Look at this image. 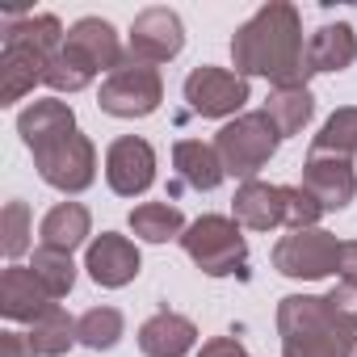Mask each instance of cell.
<instances>
[{"mask_svg": "<svg viewBox=\"0 0 357 357\" xmlns=\"http://www.w3.org/2000/svg\"><path fill=\"white\" fill-rule=\"evenodd\" d=\"M130 231L147 244H164L172 236H185V215L168 202H143L130 211Z\"/></svg>", "mask_w": 357, "mask_h": 357, "instance_id": "cell-23", "label": "cell"}, {"mask_svg": "<svg viewBox=\"0 0 357 357\" xmlns=\"http://www.w3.org/2000/svg\"><path fill=\"white\" fill-rule=\"evenodd\" d=\"M185 101H190V109L202 114V118H227V114L244 109V101H248V80L236 76V72H227V68L202 63V68H194V72L185 76Z\"/></svg>", "mask_w": 357, "mask_h": 357, "instance_id": "cell-10", "label": "cell"}, {"mask_svg": "<svg viewBox=\"0 0 357 357\" xmlns=\"http://www.w3.org/2000/svg\"><path fill=\"white\" fill-rule=\"evenodd\" d=\"M89 223L93 219H89V211L80 202H59L55 211H47V219L38 227L43 248H55V252H68L72 257V248H80L89 240Z\"/></svg>", "mask_w": 357, "mask_h": 357, "instance_id": "cell-20", "label": "cell"}, {"mask_svg": "<svg viewBox=\"0 0 357 357\" xmlns=\"http://www.w3.org/2000/svg\"><path fill=\"white\" fill-rule=\"evenodd\" d=\"M55 298L38 286V278L30 273V265H9L0 278V311L17 324H34Z\"/></svg>", "mask_w": 357, "mask_h": 357, "instance_id": "cell-16", "label": "cell"}, {"mask_svg": "<svg viewBox=\"0 0 357 357\" xmlns=\"http://www.w3.org/2000/svg\"><path fill=\"white\" fill-rule=\"evenodd\" d=\"M311 155H357V109H336L311 143Z\"/></svg>", "mask_w": 357, "mask_h": 357, "instance_id": "cell-25", "label": "cell"}, {"mask_svg": "<svg viewBox=\"0 0 357 357\" xmlns=\"http://www.w3.org/2000/svg\"><path fill=\"white\" fill-rule=\"evenodd\" d=\"M17 130L26 139V147L34 151V164L43 172V181L63 190V194H80L93 185L97 176V151L93 143L76 130V114L68 101H34L22 118Z\"/></svg>", "mask_w": 357, "mask_h": 357, "instance_id": "cell-1", "label": "cell"}, {"mask_svg": "<svg viewBox=\"0 0 357 357\" xmlns=\"http://www.w3.org/2000/svg\"><path fill=\"white\" fill-rule=\"evenodd\" d=\"M236 223L252 227V231H269V227H286V206H282V185H265V181H244L236 190Z\"/></svg>", "mask_w": 357, "mask_h": 357, "instance_id": "cell-17", "label": "cell"}, {"mask_svg": "<svg viewBox=\"0 0 357 357\" xmlns=\"http://www.w3.org/2000/svg\"><path fill=\"white\" fill-rule=\"evenodd\" d=\"M72 340H80V336H76V319H72L59 303H51V307L30 324V344L38 349V357H59V353L72 349Z\"/></svg>", "mask_w": 357, "mask_h": 357, "instance_id": "cell-22", "label": "cell"}, {"mask_svg": "<svg viewBox=\"0 0 357 357\" xmlns=\"http://www.w3.org/2000/svg\"><path fill=\"white\" fill-rule=\"evenodd\" d=\"M185 47V30H181V17L172 9H143L130 26V59L139 63H168L176 59Z\"/></svg>", "mask_w": 357, "mask_h": 357, "instance_id": "cell-12", "label": "cell"}, {"mask_svg": "<svg viewBox=\"0 0 357 357\" xmlns=\"http://www.w3.org/2000/svg\"><path fill=\"white\" fill-rule=\"evenodd\" d=\"M30 273L38 278V286H43L51 298H63V294H72V286H76V265H72V257H68V252H55V248H34Z\"/></svg>", "mask_w": 357, "mask_h": 357, "instance_id": "cell-24", "label": "cell"}, {"mask_svg": "<svg viewBox=\"0 0 357 357\" xmlns=\"http://www.w3.org/2000/svg\"><path fill=\"white\" fill-rule=\"evenodd\" d=\"M122 311L118 307H93V311H84L80 319H76V336H80V344H89V349H114L118 340H122Z\"/></svg>", "mask_w": 357, "mask_h": 357, "instance_id": "cell-26", "label": "cell"}, {"mask_svg": "<svg viewBox=\"0 0 357 357\" xmlns=\"http://www.w3.org/2000/svg\"><path fill=\"white\" fill-rule=\"evenodd\" d=\"M236 76H269L273 89L303 84L307 72V47H303V22L294 5H265L257 17H248L231 38Z\"/></svg>", "mask_w": 357, "mask_h": 357, "instance_id": "cell-2", "label": "cell"}, {"mask_svg": "<svg viewBox=\"0 0 357 357\" xmlns=\"http://www.w3.org/2000/svg\"><path fill=\"white\" fill-rule=\"evenodd\" d=\"M198 340V328L194 319L176 315V311H155L143 328H139V349L143 357H185Z\"/></svg>", "mask_w": 357, "mask_h": 357, "instance_id": "cell-15", "label": "cell"}, {"mask_svg": "<svg viewBox=\"0 0 357 357\" xmlns=\"http://www.w3.org/2000/svg\"><path fill=\"white\" fill-rule=\"evenodd\" d=\"M303 190L319 202V211H344L353 202V190H357L353 164L340 160V155H307Z\"/></svg>", "mask_w": 357, "mask_h": 357, "instance_id": "cell-13", "label": "cell"}, {"mask_svg": "<svg viewBox=\"0 0 357 357\" xmlns=\"http://www.w3.org/2000/svg\"><path fill=\"white\" fill-rule=\"evenodd\" d=\"M198 357H248V349L236 340V336H215V340H206L202 344V353Z\"/></svg>", "mask_w": 357, "mask_h": 357, "instance_id": "cell-31", "label": "cell"}, {"mask_svg": "<svg viewBox=\"0 0 357 357\" xmlns=\"http://www.w3.org/2000/svg\"><path fill=\"white\" fill-rule=\"evenodd\" d=\"M105 181L122 198L147 194L151 181H155V151H151V143L147 139H135V135L114 139L109 151H105Z\"/></svg>", "mask_w": 357, "mask_h": 357, "instance_id": "cell-11", "label": "cell"}, {"mask_svg": "<svg viewBox=\"0 0 357 357\" xmlns=\"http://www.w3.org/2000/svg\"><path fill=\"white\" fill-rule=\"evenodd\" d=\"M160 101H164L160 72H155L151 63L130 59V55L105 76L101 97H97V105H101L105 114H114V118H147V114L160 109Z\"/></svg>", "mask_w": 357, "mask_h": 357, "instance_id": "cell-8", "label": "cell"}, {"mask_svg": "<svg viewBox=\"0 0 357 357\" xmlns=\"http://www.w3.org/2000/svg\"><path fill=\"white\" fill-rule=\"evenodd\" d=\"M336 273H340V282L357 286V240H344V244H340V261H336Z\"/></svg>", "mask_w": 357, "mask_h": 357, "instance_id": "cell-32", "label": "cell"}, {"mask_svg": "<svg viewBox=\"0 0 357 357\" xmlns=\"http://www.w3.org/2000/svg\"><path fill=\"white\" fill-rule=\"evenodd\" d=\"M282 357H353V332L328 294H286L278 303Z\"/></svg>", "mask_w": 357, "mask_h": 357, "instance_id": "cell-4", "label": "cell"}, {"mask_svg": "<svg viewBox=\"0 0 357 357\" xmlns=\"http://www.w3.org/2000/svg\"><path fill=\"white\" fill-rule=\"evenodd\" d=\"M278 126L265 118V109L261 114H240V118H231L223 130H219V139H215V151H219V160H223V168H227V176H240V181H257V172L273 160V151H278Z\"/></svg>", "mask_w": 357, "mask_h": 357, "instance_id": "cell-7", "label": "cell"}, {"mask_svg": "<svg viewBox=\"0 0 357 357\" xmlns=\"http://www.w3.org/2000/svg\"><path fill=\"white\" fill-rule=\"evenodd\" d=\"M0 236H5V240H0V248H5V257L9 261H17L26 248H30V206L26 202H9L5 206V215H0Z\"/></svg>", "mask_w": 357, "mask_h": 357, "instance_id": "cell-27", "label": "cell"}, {"mask_svg": "<svg viewBox=\"0 0 357 357\" xmlns=\"http://www.w3.org/2000/svg\"><path fill=\"white\" fill-rule=\"evenodd\" d=\"M336 261H340V240L324 227L290 231L273 248V269L286 273V278H311L315 282V278L336 273Z\"/></svg>", "mask_w": 357, "mask_h": 357, "instance_id": "cell-9", "label": "cell"}, {"mask_svg": "<svg viewBox=\"0 0 357 357\" xmlns=\"http://www.w3.org/2000/svg\"><path fill=\"white\" fill-rule=\"evenodd\" d=\"M357 59V38L353 26H319L307 43V72H344Z\"/></svg>", "mask_w": 357, "mask_h": 357, "instance_id": "cell-19", "label": "cell"}, {"mask_svg": "<svg viewBox=\"0 0 357 357\" xmlns=\"http://www.w3.org/2000/svg\"><path fill=\"white\" fill-rule=\"evenodd\" d=\"M328 303L336 307V315L349 324V328H357V286H349V282H340L332 294H328Z\"/></svg>", "mask_w": 357, "mask_h": 357, "instance_id": "cell-29", "label": "cell"}, {"mask_svg": "<svg viewBox=\"0 0 357 357\" xmlns=\"http://www.w3.org/2000/svg\"><path fill=\"white\" fill-rule=\"evenodd\" d=\"M63 26L51 13H30V17H13L9 13V30H5V51H0V105L22 101L43 76L51 55L63 47Z\"/></svg>", "mask_w": 357, "mask_h": 357, "instance_id": "cell-3", "label": "cell"}, {"mask_svg": "<svg viewBox=\"0 0 357 357\" xmlns=\"http://www.w3.org/2000/svg\"><path fill=\"white\" fill-rule=\"evenodd\" d=\"M172 164H176V176L190 190H219L223 176H227L215 143H202V139H181L172 147Z\"/></svg>", "mask_w": 357, "mask_h": 357, "instance_id": "cell-18", "label": "cell"}, {"mask_svg": "<svg viewBox=\"0 0 357 357\" xmlns=\"http://www.w3.org/2000/svg\"><path fill=\"white\" fill-rule=\"evenodd\" d=\"M181 248L190 252V261L206 273V278H227V273H244L248 265V244L240 236L236 219L223 215H202L185 227Z\"/></svg>", "mask_w": 357, "mask_h": 357, "instance_id": "cell-6", "label": "cell"}, {"mask_svg": "<svg viewBox=\"0 0 357 357\" xmlns=\"http://www.w3.org/2000/svg\"><path fill=\"white\" fill-rule=\"evenodd\" d=\"M84 269H89V278H93L97 286L118 290V286H126V282L139 278V248H135L126 236L105 231V236H97V240L89 244Z\"/></svg>", "mask_w": 357, "mask_h": 357, "instance_id": "cell-14", "label": "cell"}, {"mask_svg": "<svg viewBox=\"0 0 357 357\" xmlns=\"http://www.w3.org/2000/svg\"><path fill=\"white\" fill-rule=\"evenodd\" d=\"M122 59H126V55H122V47H118L114 26L101 22V17H84V22H76V26L68 30L63 47L51 55L43 84H51L55 93H80V89L93 84L97 72H114Z\"/></svg>", "mask_w": 357, "mask_h": 357, "instance_id": "cell-5", "label": "cell"}, {"mask_svg": "<svg viewBox=\"0 0 357 357\" xmlns=\"http://www.w3.org/2000/svg\"><path fill=\"white\" fill-rule=\"evenodd\" d=\"M315 114V101L307 93V84H290V89H273L269 101H265V118L278 126V135H298Z\"/></svg>", "mask_w": 357, "mask_h": 357, "instance_id": "cell-21", "label": "cell"}, {"mask_svg": "<svg viewBox=\"0 0 357 357\" xmlns=\"http://www.w3.org/2000/svg\"><path fill=\"white\" fill-rule=\"evenodd\" d=\"M282 206H286V227H290V231L315 227V219L324 215L319 202H315L303 185H282Z\"/></svg>", "mask_w": 357, "mask_h": 357, "instance_id": "cell-28", "label": "cell"}, {"mask_svg": "<svg viewBox=\"0 0 357 357\" xmlns=\"http://www.w3.org/2000/svg\"><path fill=\"white\" fill-rule=\"evenodd\" d=\"M0 357H38V349L22 332H0Z\"/></svg>", "mask_w": 357, "mask_h": 357, "instance_id": "cell-30", "label": "cell"}]
</instances>
